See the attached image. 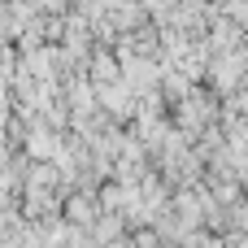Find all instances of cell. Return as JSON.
<instances>
[{"instance_id":"1","label":"cell","mask_w":248,"mask_h":248,"mask_svg":"<svg viewBox=\"0 0 248 248\" xmlns=\"http://www.w3.org/2000/svg\"><path fill=\"white\" fill-rule=\"evenodd\" d=\"M235 44H240V26H235L231 17H218L214 31H209V39H205V48H222V52H231Z\"/></svg>"},{"instance_id":"2","label":"cell","mask_w":248,"mask_h":248,"mask_svg":"<svg viewBox=\"0 0 248 248\" xmlns=\"http://www.w3.org/2000/svg\"><path fill=\"white\" fill-rule=\"evenodd\" d=\"M240 227L248 231V201H244V209H240Z\"/></svg>"}]
</instances>
